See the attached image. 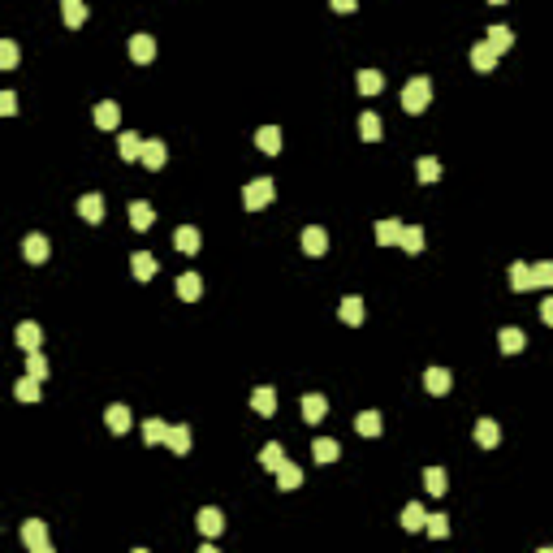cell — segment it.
Returning <instances> with one entry per match:
<instances>
[{
	"label": "cell",
	"mask_w": 553,
	"mask_h": 553,
	"mask_svg": "<svg viewBox=\"0 0 553 553\" xmlns=\"http://www.w3.org/2000/svg\"><path fill=\"white\" fill-rule=\"evenodd\" d=\"M428 100H432V82L428 78H411L402 87V108H407V113H424Z\"/></svg>",
	"instance_id": "1"
},
{
	"label": "cell",
	"mask_w": 553,
	"mask_h": 553,
	"mask_svg": "<svg viewBox=\"0 0 553 553\" xmlns=\"http://www.w3.org/2000/svg\"><path fill=\"white\" fill-rule=\"evenodd\" d=\"M272 195H276V186H272L268 178H255V182H247L242 203H247L251 212H259V208H268V203H272Z\"/></svg>",
	"instance_id": "2"
},
{
	"label": "cell",
	"mask_w": 553,
	"mask_h": 553,
	"mask_svg": "<svg viewBox=\"0 0 553 553\" xmlns=\"http://www.w3.org/2000/svg\"><path fill=\"white\" fill-rule=\"evenodd\" d=\"M195 527L203 532V540H212V536H220V527H225V515H220L216 506H203V510L195 515Z\"/></svg>",
	"instance_id": "3"
},
{
	"label": "cell",
	"mask_w": 553,
	"mask_h": 553,
	"mask_svg": "<svg viewBox=\"0 0 553 553\" xmlns=\"http://www.w3.org/2000/svg\"><path fill=\"white\" fill-rule=\"evenodd\" d=\"M402 234H407L402 220H376V242L380 247H402Z\"/></svg>",
	"instance_id": "4"
},
{
	"label": "cell",
	"mask_w": 553,
	"mask_h": 553,
	"mask_svg": "<svg viewBox=\"0 0 553 553\" xmlns=\"http://www.w3.org/2000/svg\"><path fill=\"white\" fill-rule=\"evenodd\" d=\"M450 385H454V376H450L446 367H428V372H424V390L436 394V398H441V394H450Z\"/></svg>",
	"instance_id": "5"
},
{
	"label": "cell",
	"mask_w": 553,
	"mask_h": 553,
	"mask_svg": "<svg viewBox=\"0 0 553 553\" xmlns=\"http://www.w3.org/2000/svg\"><path fill=\"white\" fill-rule=\"evenodd\" d=\"M39 342H43V328H39L35 320H22V324H18V346H22L26 355H35Z\"/></svg>",
	"instance_id": "6"
},
{
	"label": "cell",
	"mask_w": 553,
	"mask_h": 553,
	"mask_svg": "<svg viewBox=\"0 0 553 553\" xmlns=\"http://www.w3.org/2000/svg\"><path fill=\"white\" fill-rule=\"evenodd\" d=\"M156 268H160V264H156V255H151V251H134V255H130V272L139 276V281H151V276H156Z\"/></svg>",
	"instance_id": "7"
},
{
	"label": "cell",
	"mask_w": 553,
	"mask_h": 553,
	"mask_svg": "<svg viewBox=\"0 0 553 553\" xmlns=\"http://www.w3.org/2000/svg\"><path fill=\"white\" fill-rule=\"evenodd\" d=\"M91 117H95V126H100V130H117V122H122V108H117L113 100H104V104H95V113H91Z\"/></svg>",
	"instance_id": "8"
},
{
	"label": "cell",
	"mask_w": 553,
	"mask_h": 553,
	"mask_svg": "<svg viewBox=\"0 0 553 553\" xmlns=\"http://www.w3.org/2000/svg\"><path fill=\"white\" fill-rule=\"evenodd\" d=\"M338 454H342V446H338L333 436H316L311 441V458L316 463H338Z\"/></svg>",
	"instance_id": "9"
},
{
	"label": "cell",
	"mask_w": 553,
	"mask_h": 553,
	"mask_svg": "<svg viewBox=\"0 0 553 553\" xmlns=\"http://www.w3.org/2000/svg\"><path fill=\"white\" fill-rule=\"evenodd\" d=\"M151 57H156V39H151V35H130V61L147 65Z\"/></svg>",
	"instance_id": "10"
},
{
	"label": "cell",
	"mask_w": 553,
	"mask_h": 553,
	"mask_svg": "<svg viewBox=\"0 0 553 553\" xmlns=\"http://www.w3.org/2000/svg\"><path fill=\"white\" fill-rule=\"evenodd\" d=\"M22 540H26V549H43L48 544V523L43 519H26L22 523Z\"/></svg>",
	"instance_id": "11"
},
{
	"label": "cell",
	"mask_w": 553,
	"mask_h": 553,
	"mask_svg": "<svg viewBox=\"0 0 553 553\" xmlns=\"http://www.w3.org/2000/svg\"><path fill=\"white\" fill-rule=\"evenodd\" d=\"M497 346H502V355H519L527 346V333L523 328H502V333H497Z\"/></svg>",
	"instance_id": "12"
},
{
	"label": "cell",
	"mask_w": 553,
	"mask_h": 553,
	"mask_svg": "<svg viewBox=\"0 0 553 553\" xmlns=\"http://www.w3.org/2000/svg\"><path fill=\"white\" fill-rule=\"evenodd\" d=\"M484 43H488L493 52H510V48H515V35H510V26H488V31H484Z\"/></svg>",
	"instance_id": "13"
},
{
	"label": "cell",
	"mask_w": 553,
	"mask_h": 553,
	"mask_svg": "<svg viewBox=\"0 0 553 553\" xmlns=\"http://www.w3.org/2000/svg\"><path fill=\"white\" fill-rule=\"evenodd\" d=\"M303 251H307V255H324V251H328V234H324L320 225H307V230H303Z\"/></svg>",
	"instance_id": "14"
},
{
	"label": "cell",
	"mask_w": 553,
	"mask_h": 553,
	"mask_svg": "<svg viewBox=\"0 0 553 553\" xmlns=\"http://www.w3.org/2000/svg\"><path fill=\"white\" fill-rule=\"evenodd\" d=\"M324 415H328V398H324V394H307V398H303V419H307V424H320Z\"/></svg>",
	"instance_id": "15"
},
{
	"label": "cell",
	"mask_w": 553,
	"mask_h": 553,
	"mask_svg": "<svg viewBox=\"0 0 553 553\" xmlns=\"http://www.w3.org/2000/svg\"><path fill=\"white\" fill-rule=\"evenodd\" d=\"M281 130H276V126H259V134H255V147L259 151H268V156H276V151H281Z\"/></svg>",
	"instance_id": "16"
},
{
	"label": "cell",
	"mask_w": 553,
	"mask_h": 553,
	"mask_svg": "<svg viewBox=\"0 0 553 553\" xmlns=\"http://www.w3.org/2000/svg\"><path fill=\"white\" fill-rule=\"evenodd\" d=\"M497 441H502V428H497L493 419H480V424H476V446H480V450H493Z\"/></svg>",
	"instance_id": "17"
},
{
	"label": "cell",
	"mask_w": 553,
	"mask_h": 553,
	"mask_svg": "<svg viewBox=\"0 0 553 553\" xmlns=\"http://www.w3.org/2000/svg\"><path fill=\"white\" fill-rule=\"evenodd\" d=\"M290 458H286V450L281 446H276V441H268V446L259 450V467H268V471H281Z\"/></svg>",
	"instance_id": "18"
},
{
	"label": "cell",
	"mask_w": 553,
	"mask_h": 553,
	"mask_svg": "<svg viewBox=\"0 0 553 553\" xmlns=\"http://www.w3.org/2000/svg\"><path fill=\"white\" fill-rule=\"evenodd\" d=\"M130 225H134V230H151V225H156V212H151V203H143V199H134V203H130Z\"/></svg>",
	"instance_id": "19"
},
{
	"label": "cell",
	"mask_w": 553,
	"mask_h": 553,
	"mask_svg": "<svg viewBox=\"0 0 553 553\" xmlns=\"http://www.w3.org/2000/svg\"><path fill=\"white\" fill-rule=\"evenodd\" d=\"M22 255H26L31 264H43V259H48V238H43V234H26Z\"/></svg>",
	"instance_id": "20"
},
{
	"label": "cell",
	"mask_w": 553,
	"mask_h": 553,
	"mask_svg": "<svg viewBox=\"0 0 553 553\" xmlns=\"http://www.w3.org/2000/svg\"><path fill=\"white\" fill-rule=\"evenodd\" d=\"M178 294H182V303H195V299L203 294L199 272H182V276H178Z\"/></svg>",
	"instance_id": "21"
},
{
	"label": "cell",
	"mask_w": 553,
	"mask_h": 553,
	"mask_svg": "<svg viewBox=\"0 0 553 553\" xmlns=\"http://www.w3.org/2000/svg\"><path fill=\"white\" fill-rule=\"evenodd\" d=\"M104 424L113 428V432H130V407H122V402H113L104 411Z\"/></svg>",
	"instance_id": "22"
},
{
	"label": "cell",
	"mask_w": 553,
	"mask_h": 553,
	"mask_svg": "<svg viewBox=\"0 0 553 553\" xmlns=\"http://www.w3.org/2000/svg\"><path fill=\"white\" fill-rule=\"evenodd\" d=\"M251 407H255V415H264V419H268V415L276 411V394L268 390V385H259V390L251 394Z\"/></svg>",
	"instance_id": "23"
},
{
	"label": "cell",
	"mask_w": 553,
	"mask_h": 553,
	"mask_svg": "<svg viewBox=\"0 0 553 553\" xmlns=\"http://www.w3.org/2000/svg\"><path fill=\"white\" fill-rule=\"evenodd\" d=\"M164 446H169V450H173L178 458H182V454H190V428H186V424L169 428V441H164Z\"/></svg>",
	"instance_id": "24"
},
{
	"label": "cell",
	"mask_w": 553,
	"mask_h": 553,
	"mask_svg": "<svg viewBox=\"0 0 553 553\" xmlns=\"http://www.w3.org/2000/svg\"><path fill=\"white\" fill-rule=\"evenodd\" d=\"M78 216L91 220V225H95V220H104V199H100V195H82V199H78Z\"/></svg>",
	"instance_id": "25"
},
{
	"label": "cell",
	"mask_w": 553,
	"mask_h": 553,
	"mask_svg": "<svg viewBox=\"0 0 553 553\" xmlns=\"http://www.w3.org/2000/svg\"><path fill=\"white\" fill-rule=\"evenodd\" d=\"M471 65H476L480 74H488V70H497V52H493L488 43H476V48H471Z\"/></svg>",
	"instance_id": "26"
},
{
	"label": "cell",
	"mask_w": 553,
	"mask_h": 553,
	"mask_svg": "<svg viewBox=\"0 0 553 553\" xmlns=\"http://www.w3.org/2000/svg\"><path fill=\"white\" fill-rule=\"evenodd\" d=\"M143 143H147V139H139L134 130H126V134L117 139V151H122V160H139V156H143Z\"/></svg>",
	"instance_id": "27"
},
{
	"label": "cell",
	"mask_w": 553,
	"mask_h": 553,
	"mask_svg": "<svg viewBox=\"0 0 553 553\" xmlns=\"http://www.w3.org/2000/svg\"><path fill=\"white\" fill-rule=\"evenodd\" d=\"M164 156H169V151H164V143H160V139H147V143H143V156H139V160L147 164V169H160V164H164Z\"/></svg>",
	"instance_id": "28"
},
{
	"label": "cell",
	"mask_w": 553,
	"mask_h": 553,
	"mask_svg": "<svg viewBox=\"0 0 553 553\" xmlns=\"http://www.w3.org/2000/svg\"><path fill=\"white\" fill-rule=\"evenodd\" d=\"M303 484V467L299 463H286L281 471H276V488H286V493H294Z\"/></svg>",
	"instance_id": "29"
},
{
	"label": "cell",
	"mask_w": 553,
	"mask_h": 553,
	"mask_svg": "<svg viewBox=\"0 0 553 553\" xmlns=\"http://www.w3.org/2000/svg\"><path fill=\"white\" fill-rule=\"evenodd\" d=\"M415 178H419L424 186H432V182L441 178V160H436V156H424V160L415 164Z\"/></svg>",
	"instance_id": "30"
},
{
	"label": "cell",
	"mask_w": 553,
	"mask_h": 553,
	"mask_svg": "<svg viewBox=\"0 0 553 553\" xmlns=\"http://www.w3.org/2000/svg\"><path fill=\"white\" fill-rule=\"evenodd\" d=\"M173 242H178L182 255H195V251H199V230H195V225H182V230L173 234Z\"/></svg>",
	"instance_id": "31"
},
{
	"label": "cell",
	"mask_w": 553,
	"mask_h": 553,
	"mask_svg": "<svg viewBox=\"0 0 553 553\" xmlns=\"http://www.w3.org/2000/svg\"><path fill=\"white\" fill-rule=\"evenodd\" d=\"M355 428H359V436H380V411H359V419H355Z\"/></svg>",
	"instance_id": "32"
},
{
	"label": "cell",
	"mask_w": 553,
	"mask_h": 553,
	"mask_svg": "<svg viewBox=\"0 0 553 553\" xmlns=\"http://www.w3.org/2000/svg\"><path fill=\"white\" fill-rule=\"evenodd\" d=\"M402 527H407V532H419V527H428V515H424V506H419V502L402 506Z\"/></svg>",
	"instance_id": "33"
},
{
	"label": "cell",
	"mask_w": 553,
	"mask_h": 553,
	"mask_svg": "<svg viewBox=\"0 0 553 553\" xmlns=\"http://www.w3.org/2000/svg\"><path fill=\"white\" fill-rule=\"evenodd\" d=\"M510 286H515L519 294L536 286V281H532V264H523V259H519V264H510Z\"/></svg>",
	"instance_id": "34"
},
{
	"label": "cell",
	"mask_w": 553,
	"mask_h": 553,
	"mask_svg": "<svg viewBox=\"0 0 553 553\" xmlns=\"http://www.w3.org/2000/svg\"><path fill=\"white\" fill-rule=\"evenodd\" d=\"M143 441H147V446L169 441V424H164V419H147V424H143Z\"/></svg>",
	"instance_id": "35"
},
{
	"label": "cell",
	"mask_w": 553,
	"mask_h": 553,
	"mask_svg": "<svg viewBox=\"0 0 553 553\" xmlns=\"http://www.w3.org/2000/svg\"><path fill=\"white\" fill-rule=\"evenodd\" d=\"M61 18H65V26H82V22H87V5H82V0H65V5H61Z\"/></svg>",
	"instance_id": "36"
},
{
	"label": "cell",
	"mask_w": 553,
	"mask_h": 553,
	"mask_svg": "<svg viewBox=\"0 0 553 553\" xmlns=\"http://www.w3.org/2000/svg\"><path fill=\"white\" fill-rule=\"evenodd\" d=\"M359 91H363V95L385 91V74H380V70H363V74H359Z\"/></svg>",
	"instance_id": "37"
},
{
	"label": "cell",
	"mask_w": 553,
	"mask_h": 553,
	"mask_svg": "<svg viewBox=\"0 0 553 553\" xmlns=\"http://www.w3.org/2000/svg\"><path fill=\"white\" fill-rule=\"evenodd\" d=\"M342 320H346V324H363V299H359V294L342 299Z\"/></svg>",
	"instance_id": "38"
},
{
	"label": "cell",
	"mask_w": 553,
	"mask_h": 553,
	"mask_svg": "<svg viewBox=\"0 0 553 553\" xmlns=\"http://www.w3.org/2000/svg\"><path fill=\"white\" fill-rule=\"evenodd\" d=\"M359 134H363L367 143H380V117H376V113H363V117H359Z\"/></svg>",
	"instance_id": "39"
},
{
	"label": "cell",
	"mask_w": 553,
	"mask_h": 553,
	"mask_svg": "<svg viewBox=\"0 0 553 553\" xmlns=\"http://www.w3.org/2000/svg\"><path fill=\"white\" fill-rule=\"evenodd\" d=\"M424 484H428L432 497H441V493L450 488V484H446V471H441V467H428V471H424Z\"/></svg>",
	"instance_id": "40"
},
{
	"label": "cell",
	"mask_w": 553,
	"mask_h": 553,
	"mask_svg": "<svg viewBox=\"0 0 553 553\" xmlns=\"http://www.w3.org/2000/svg\"><path fill=\"white\" fill-rule=\"evenodd\" d=\"M532 281H536V286H544V290H553V259L532 264Z\"/></svg>",
	"instance_id": "41"
},
{
	"label": "cell",
	"mask_w": 553,
	"mask_h": 553,
	"mask_svg": "<svg viewBox=\"0 0 553 553\" xmlns=\"http://www.w3.org/2000/svg\"><path fill=\"white\" fill-rule=\"evenodd\" d=\"M424 532H428L432 540H446V536H450V519H446V515H428V527H424Z\"/></svg>",
	"instance_id": "42"
},
{
	"label": "cell",
	"mask_w": 553,
	"mask_h": 553,
	"mask_svg": "<svg viewBox=\"0 0 553 553\" xmlns=\"http://www.w3.org/2000/svg\"><path fill=\"white\" fill-rule=\"evenodd\" d=\"M402 251H411V255L424 251V230H419V225H407V234H402Z\"/></svg>",
	"instance_id": "43"
},
{
	"label": "cell",
	"mask_w": 553,
	"mask_h": 553,
	"mask_svg": "<svg viewBox=\"0 0 553 553\" xmlns=\"http://www.w3.org/2000/svg\"><path fill=\"white\" fill-rule=\"evenodd\" d=\"M14 394H18V402H39V394H43V390H39V380H31V376H26V380H18V390H14Z\"/></svg>",
	"instance_id": "44"
},
{
	"label": "cell",
	"mask_w": 553,
	"mask_h": 553,
	"mask_svg": "<svg viewBox=\"0 0 553 553\" xmlns=\"http://www.w3.org/2000/svg\"><path fill=\"white\" fill-rule=\"evenodd\" d=\"M26 376H31V380H43V376H48V359H43L39 350L26 355Z\"/></svg>",
	"instance_id": "45"
},
{
	"label": "cell",
	"mask_w": 553,
	"mask_h": 553,
	"mask_svg": "<svg viewBox=\"0 0 553 553\" xmlns=\"http://www.w3.org/2000/svg\"><path fill=\"white\" fill-rule=\"evenodd\" d=\"M14 65H18V43L5 39V43H0V70H14Z\"/></svg>",
	"instance_id": "46"
},
{
	"label": "cell",
	"mask_w": 553,
	"mask_h": 553,
	"mask_svg": "<svg viewBox=\"0 0 553 553\" xmlns=\"http://www.w3.org/2000/svg\"><path fill=\"white\" fill-rule=\"evenodd\" d=\"M0 113H5V117H14V113H18V95H14V91H5V95H0Z\"/></svg>",
	"instance_id": "47"
},
{
	"label": "cell",
	"mask_w": 553,
	"mask_h": 553,
	"mask_svg": "<svg viewBox=\"0 0 553 553\" xmlns=\"http://www.w3.org/2000/svg\"><path fill=\"white\" fill-rule=\"evenodd\" d=\"M540 320H544V324H549V328H553V294H549V299H544V303H540Z\"/></svg>",
	"instance_id": "48"
},
{
	"label": "cell",
	"mask_w": 553,
	"mask_h": 553,
	"mask_svg": "<svg viewBox=\"0 0 553 553\" xmlns=\"http://www.w3.org/2000/svg\"><path fill=\"white\" fill-rule=\"evenodd\" d=\"M333 14H355V0H333Z\"/></svg>",
	"instance_id": "49"
},
{
	"label": "cell",
	"mask_w": 553,
	"mask_h": 553,
	"mask_svg": "<svg viewBox=\"0 0 553 553\" xmlns=\"http://www.w3.org/2000/svg\"><path fill=\"white\" fill-rule=\"evenodd\" d=\"M199 553H220V549H216V544H208V540H203V544H199Z\"/></svg>",
	"instance_id": "50"
},
{
	"label": "cell",
	"mask_w": 553,
	"mask_h": 553,
	"mask_svg": "<svg viewBox=\"0 0 553 553\" xmlns=\"http://www.w3.org/2000/svg\"><path fill=\"white\" fill-rule=\"evenodd\" d=\"M31 553H57V549H52V544H43V549H31Z\"/></svg>",
	"instance_id": "51"
},
{
	"label": "cell",
	"mask_w": 553,
	"mask_h": 553,
	"mask_svg": "<svg viewBox=\"0 0 553 553\" xmlns=\"http://www.w3.org/2000/svg\"><path fill=\"white\" fill-rule=\"evenodd\" d=\"M134 553H151V549H134Z\"/></svg>",
	"instance_id": "52"
},
{
	"label": "cell",
	"mask_w": 553,
	"mask_h": 553,
	"mask_svg": "<svg viewBox=\"0 0 553 553\" xmlns=\"http://www.w3.org/2000/svg\"><path fill=\"white\" fill-rule=\"evenodd\" d=\"M536 553H553V549H536Z\"/></svg>",
	"instance_id": "53"
}]
</instances>
